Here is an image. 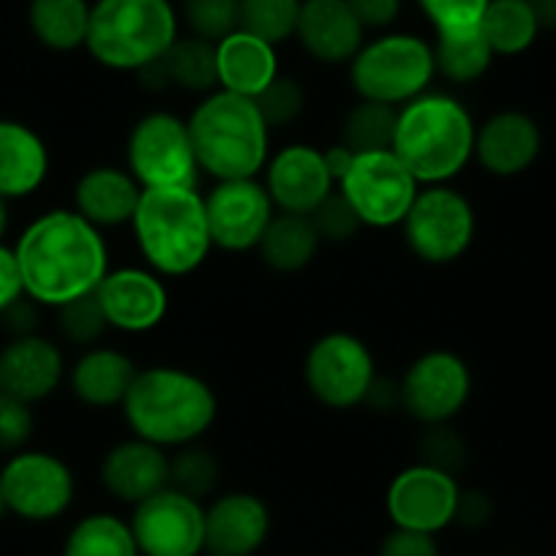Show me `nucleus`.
Wrapping results in <instances>:
<instances>
[{
	"label": "nucleus",
	"mask_w": 556,
	"mask_h": 556,
	"mask_svg": "<svg viewBox=\"0 0 556 556\" xmlns=\"http://www.w3.org/2000/svg\"><path fill=\"white\" fill-rule=\"evenodd\" d=\"M218 483V458L202 445H186L169 453V485L191 500L202 502Z\"/></svg>",
	"instance_id": "obj_36"
},
{
	"label": "nucleus",
	"mask_w": 556,
	"mask_h": 556,
	"mask_svg": "<svg viewBox=\"0 0 556 556\" xmlns=\"http://www.w3.org/2000/svg\"><path fill=\"white\" fill-rule=\"evenodd\" d=\"M189 134L200 173L213 180L256 178L270 159V128L254 99L213 90L189 115Z\"/></svg>",
	"instance_id": "obj_4"
},
{
	"label": "nucleus",
	"mask_w": 556,
	"mask_h": 556,
	"mask_svg": "<svg viewBox=\"0 0 556 556\" xmlns=\"http://www.w3.org/2000/svg\"><path fill=\"white\" fill-rule=\"evenodd\" d=\"M36 306H39V303L30 301V298L25 295L0 314V323H3V328H7L9 333H12V339L39 333V330H36L39 328V312H36Z\"/></svg>",
	"instance_id": "obj_48"
},
{
	"label": "nucleus",
	"mask_w": 556,
	"mask_h": 556,
	"mask_svg": "<svg viewBox=\"0 0 556 556\" xmlns=\"http://www.w3.org/2000/svg\"><path fill=\"white\" fill-rule=\"evenodd\" d=\"M0 393H3V390H0Z\"/></svg>",
	"instance_id": "obj_56"
},
{
	"label": "nucleus",
	"mask_w": 556,
	"mask_h": 556,
	"mask_svg": "<svg viewBox=\"0 0 556 556\" xmlns=\"http://www.w3.org/2000/svg\"><path fill=\"white\" fill-rule=\"evenodd\" d=\"M363 406H368V409H374V412L401 409V388H399V382H393V379L377 377V379H374L371 390H368L366 404H363Z\"/></svg>",
	"instance_id": "obj_49"
},
{
	"label": "nucleus",
	"mask_w": 556,
	"mask_h": 556,
	"mask_svg": "<svg viewBox=\"0 0 556 556\" xmlns=\"http://www.w3.org/2000/svg\"><path fill=\"white\" fill-rule=\"evenodd\" d=\"M395 126H399V106L357 99V104L350 106L341 121V142L352 153L390 151Z\"/></svg>",
	"instance_id": "obj_34"
},
{
	"label": "nucleus",
	"mask_w": 556,
	"mask_h": 556,
	"mask_svg": "<svg viewBox=\"0 0 556 556\" xmlns=\"http://www.w3.org/2000/svg\"><path fill=\"white\" fill-rule=\"evenodd\" d=\"M104 317L121 333H148L159 328L169 312V292L164 278L151 267H117L96 287Z\"/></svg>",
	"instance_id": "obj_18"
},
{
	"label": "nucleus",
	"mask_w": 556,
	"mask_h": 556,
	"mask_svg": "<svg viewBox=\"0 0 556 556\" xmlns=\"http://www.w3.org/2000/svg\"><path fill=\"white\" fill-rule=\"evenodd\" d=\"M50 175V151L36 128L0 117V200H23Z\"/></svg>",
	"instance_id": "obj_26"
},
{
	"label": "nucleus",
	"mask_w": 556,
	"mask_h": 556,
	"mask_svg": "<svg viewBox=\"0 0 556 556\" xmlns=\"http://www.w3.org/2000/svg\"><path fill=\"white\" fill-rule=\"evenodd\" d=\"M9 229V202L0 200V243H3V235Z\"/></svg>",
	"instance_id": "obj_53"
},
{
	"label": "nucleus",
	"mask_w": 556,
	"mask_h": 556,
	"mask_svg": "<svg viewBox=\"0 0 556 556\" xmlns=\"http://www.w3.org/2000/svg\"><path fill=\"white\" fill-rule=\"evenodd\" d=\"M339 191L355 207L363 227L388 229L401 227L420 184L390 148V151L357 153L350 173L341 178Z\"/></svg>",
	"instance_id": "obj_11"
},
{
	"label": "nucleus",
	"mask_w": 556,
	"mask_h": 556,
	"mask_svg": "<svg viewBox=\"0 0 556 556\" xmlns=\"http://www.w3.org/2000/svg\"><path fill=\"white\" fill-rule=\"evenodd\" d=\"M178 25L169 0H96L85 50L99 66L137 74L167 55L180 36Z\"/></svg>",
	"instance_id": "obj_6"
},
{
	"label": "nucleus",
	"mask_w": 556,
	"mask_h": 556,
	"mask_svg": "<svg viewBox=\"0 0 556 556\" xmlns=\"http://www.w3.org/2000/svg\"><path fill=\"white\" fill-rule=\"evenodd\" d=\"M256 110L265 117L267 128H287L306 110V90L290 74H278L254 99Z\"/></svg>",
	"instance_id": "obj_39"
},
{
	"label": "nucleus",
	"mask_w": 556,
	"mask_h": 556,
	"mask_svg": "<svg viewBox=\"0 0 556 556\" xmlns=\"http://www.w3.org/2000/svg\"><path fill=\"white\" fill-rule=\"evenodd\" d=\"M270 538V510L249 491H229L205 507V551L254 556Z\"/></svg>",
	"instance_id": "obj_20"
},
{
	"label": "nucleus",
	"mask_w": 556,
	"mask_h": 556,
	"mask_svg": "<svg viewBox=\"0 0 556 556\" xmlns=\"http://www.w3.org/2000/svg\"><path fill=\"white\" fill-rule=\"evenodd\" d=\"M314 222V229L319 232L323 243H350L361 235L363 222L355 213V207L346 202V197L339 189L308 216Z\"/></svg>",
	"instance_id": "obj_41"
},
{
	"label": "nucleus",
	"mask_w": 556,
	"mask_h": 556,
	"mask_svg": "<svg viewBox=\"0 0 556 556\" xmlns=\"http://www.w3.org/2000/svg\"><path fill=\"white\" fill-rule=\"evenodd\" d=\"M377 556H440L437 534L393 527L379 543Z\"/></svg>",
	"instance_id": "obj_44"
},
{
	"label": "nucleus",
	"mask_w": 556,
	"mask_h": 556,
	"mask_svg": "<svg viewBox=\"0 0 556 556\" xmlns=\"http://www.w3.org/2000/svg\"><path fill=\"white\" fill-rule=\"evenodd\" d=\"M126 169L142 189H197L189 123L167 110L139 117L126 137Z\"/></svg>",
	"instance_id": "obj_9"
},
{
	"label": "nucleus",
	"mask_w": 556,
	"mask_h": 556,
	"mask_svg": "<svg viewBox=\"0 0 556 556\" xmlns=\"http://www.w3.org/2000/svg\"><path fill=\"white\" fill-rule=\"evenodd\" d=\"M265 186L276 213H295L312 216L325 200L336 191L333 175L328 173L323 148L295 142L285 146L265 164Z\"/></svg>",
	"instance_id": "obj_17"
},
{
	"label": "nucleus",
	"mask_w": 556,
	"mask_h": 556,
	"mask_svg": "<svg viewBox=\"0 0 556 556\" xmlns=\"http://www.w3.org/2000/svg\"><path fill=\"white\" fill-rule=\"evenodd\" d=\"M34 406L9 393H0V451H25L28 440L34 437Z\"/></svg>",
	"instance_id": "obj_43"
},
{
	"label": "nucleus",
	"mask_w": 556,
	"mask_h": 556,
	"mask_svg": "<svg viewBox=\"0 0 556 556\" xmlns=\"http://www.w3.org/2000/svg\"><path fill=\"white\" fill-rule=\"evenodd\" d=\"M489 3L491 0H417L420 12L434 25L437 36L478 30Z\"/></svg>",
	"instance_id": "obj_40"
},
{
	"label": "nucleus",
	"mask_w": 556,
	"mask_h": 556,
	"mask_svg": "<svg viewBox=\"0 0 556 556\" xmlns=\"http://www.w3.org/2000/svg\"><path fill=\"white\" fill-rule=\"evenodd\" d=\"M131 229L146 265L162 278L191 276L213 251L205 200L197 189H142Z\"/></svg>",
	"instance_id": "obj_5"
},
{
	"label": "nucleus",
	"mask_w": 556,
	"mask_h": 556,
	"mask_svg": "<svg viewBox=\"0 0 556 556\" xmlns=\"http://www.w3.org/2000/svg\"><path fill=\"white\" fill-rule=\"evenodd\" d=\"M121 409L131 437L164 451H178L211 431L218 399L200 374L178 366H151L137 371Z\"/></svg>",
	"instance_id": "obj_2"
},
{
	"label": "nucleus",
	"mask_w": 556,
	"mask_h": 556,
	"mask_svg": "<svg viewBox=\"0 0 556 556\" xmlns=\"http://www.w3.org/2000/svg\"><path fill=\"white\" fill-rule=\"evenodd\" d=\"M434 63H437V77L447 79L453 85H472L494 63V50L483 34L469 30V34H445L434 39Z\"/></svg>",
	"instance_id": "obj_32"
},
{
	"label": "nucleus",
	"mask_w": 556,
	"mask_h": 556,
	"mask_svg": "<svg viewBox=\"0 0 556 556\" xmlns=\"http://www.w3.org/2000/svg\"><path fill=\"white\" fill-rule=\"evenodd\" d=\"M90 7L88 0H30V34L52 52L79 50L88 41Z\"/></svg>",
	"instance_id": "obj_29"
},
{
	"label": "nucleus",
	"mask_w": 556,
	"mask_h": 556,
	"mask_svg": "<svg viewBox=\"0 0 556 556\" xmlns=\"http://www.w3.org/2000/svg\"><path fill=\"white\" fill-rule=\"evenodd\" d=\"M0 491L12 516L47 523L72 507L77 483L72 467L55 453L17 451L0 469Z\"/></svg>",
	"instance_id": "obj_12"
},
{
	"label": "nucleus",
	"mask_w": 556,
	"mask_h": 556,
	"mask_svg": "<svg viewBox=\"0 0 556 556\" xmlns=\"http://www.w3.org/2000/svg\"><path fill=\"white\" fill-rule=\"evenodd\" d=\"M207 556H218V554H207Z\"/></svg>",
	"instance_id": "obj_55"
},
{
	"label": "nucleus",
	"mask_w": 556,
	"mask_h": 556,
	"mask_svg": "<svg viewBox=\"0 0 556 556\" xmlns=\"http://www.w3.org/2000/svg\"><path fill=\"white\" fill-rule=\"evenodd\" d=\"M491 516H494V502H491V496L485 491H462L456 507V523H462L467 529H480L491 521Z\"/></svg>",
	"instance_id": "obj_47"
},
{
	"label": "nucleus",
	"mask_w": 556,
	"mask_h": 556,
	"mask_svg": "<svg viewBox=\"0 0 556 556\" xmlns=\"http://www.w3.org/2000/svg\"><path fill=\"white\" fill-rule=\"evenodd\" d=\"M20 298H25V285L17 254H14V249L0 243V314L7 312L12 303H17Z\"/></svg>",
	"instance_id": "obj_46"
},
{
	"label": "nucleus",
	"mask_w": 556,
	"mask_h": 556,
	"mask_svg": "<svg viewBox=\"0 0 556 556\" xmlns=\"http://www.w3.org/2000/svg\"><path fill=\"white\" fill-rule=\"evenodd\" d=\"M543 131L527 112L502 110L485 117L475 134V162L494 178H518L538 162Z\"/></svg>",
	"instance_id": "obj_19"
},
{
	"label": "nucleus",
	"mask_w": 556,
	"mask_h": 556,
	"mask_svg": "<svg viewBox=\"0 0 556 556\" xmlns=\"http://www.w3.org/2000/svg\"><path fill=\"white\" fill-rule=\"evenodd\" d=\"M137 79H139V85L148 90V93H162V90L173 88V83H169L167 66H164V58H162V61H153V63H148V66L139 68Z\"/></svg>",
	"instance_id": "obj_51"
},
{
	"label": "nucleus",
	"mask_w": 556,
	"mask_h": 556,
	"mask_svg": "<svg viewBox=\"0 0 556 556\" xmlns=\"http://www.w3.org/2000/svg\"><path fill=\"white\" fill-rule=\"evenodd\" d=\"M63 556H139L131 523L112 513H90L66 534Z\"/></svg>",
	"instance_id": "obj_31"
},
{
	"label": "nucleus",
	"mask_w": 556,
	"mask_h": 556,
	"mask_svg": "<svg viewBox=\"0 0 556 556\" xmlns=\"http://www.w3.org/2000/svg\"><path fill=\"white\" fill-rule=\"evenodd\" d=\"M437 79L434 47L412 34H382L366 41L350 63L357 99L404 106L431 90Z\"/></svg>",
	"instance_id": "obj_7"
},
{
	"label": "nucleus",
	"mask_w": 556,
	"mask_h": 556,
	"mask_svg": "<svg viewBox=\"0 0 556 556\" xmlns=\"http://www.w3.org/2000/svg\"><path fill=\"white\" fill-rule=\"evenodd\" d=\"M319 249H323V238L314 229L312 218L295 216V213H276L256 245V254L267 270L278 273V276H292V273L306 270L317 260Z\"/></svg>",
	"instance_id": "obj_28"
},
{
	"label": "nucleus",
	"mask_w": 556,
	"mask_h": 556,
	"mask_svg": "<svg viewBox=\"0 0 556 556\" xmlns=\"http://www.w3.org/2000/svg\"><path fill=\"white\" fill-rule=\"evenodd\" d=\"M475 134L478 126L462 99L426 90L399 106L393 153L420 186L451 184L475 159Z\"/></svg>",
	"instance_id": "obj_3"
},
{
	"label": "nucleus",
	"mask_w": 556,
	"mask_h": 556,
	"mask_svg": "<svg viewBox=\"0 0 556 556\" xmlns=\"http://www.w3.org/2000/svg\"><path fill=\"white\" fill-rule=\"evenodd\" d=\"M184 23L191 36L218 45L240 28V0H184Z\"/></svg>",
	"instance_id": "obj_38"
},
{
	"label": "nucleus",
	"mask_w": 556,
	"mask_h": 556,
	"mask_svg": "<svg viewBox=\"0 0 556 556\" xmlns=\"http://www.w3.org/2000/svg\"><path fill=\"white\" fill-rule=\"evenodd\" d=\"M480 34L496 58H516L538 41L540 25L529 0H491Z\"/></svg>",
	"instance_id": "obj_30"
},
{
	"label": "nucleus",
	"mask_w": 556,
	"mask_h": 556,
	"mask_svg": "<svg viewBox=\"0 0 556 556\" xmlns=\"http://www.w3.org/2000/svg\"><path fill=\"white\" fill-rule=\"evenodd\" d=\"M303 0H240V30L278 47L295 39Z\"/></svg>",
	"instance_id": "obj_35"
},
{
	"label": "nucleus",
	"mask_w": 556,
	"mask_h": 556,
	"mask_svg": "<svg viewBox=\"0 0 556 556\" xmlns=\"http://www.w3.org/2000/svg\"><path fill=\"white\" fill-rule=\"evenodd\" d=\"M295 39L323 66H350L366 45V28L346 0H303Z\"/></svg>",
	"instance_id": "obj_21"
},
{
	"label": "nucleus",
	"mask_w": 556,
	"mask_h": 556,
	"mask_svg": "<svg viewBox=\"0 0 556 556\" xmlns=\"http://www.w3.org/2000/svg\"><path fill=\"white\" fill-rule=\"evenodd\" d=\"M377 379V363L366 341L346 330L325 333L308 346L303 361V382L319 406L333 412L366 404Z\"/></svg>",
	"instance_id": "obj_10"
},
{
	"label": "nucleus",
	"mask_w": 556,
	"mask_h": 556,
	"mask_svg": "<svg viewBox=\"0 0 556 556\" xmlns=\"http://www.w3.org/2000/svg\"><path fill=\"white\" fill-rule=\"evenodd\" d=\"M14 254L25 295L50 308L96 292L101 278L110 273L104 235L74 207H58L34 218L20 235Z\"/></svg>",
	"instance_id": "obj_1"
},
{
	"label": "nucleus",
	"mask_w": 556,
	"mask_h": 556,
	"mask_svg": "<svg viewBox=\"0 0 556 556\" xmlns=\"http://www.w3.org/2000/svg\"><path fill=\"white\" fill-rule=\"evenodd\" d=\"M99 478L112 500L134 507L169 485V451L139 437L123 440L104 453Z\"/></svg>",
	"instance_id": "obj_22"
},
{
	"label": "nucleus",
	"mask_w": 556,
	"mask_h": 556,
	"mask_svg": "<svg viewBox=\"0 0 556 556\" xmlns=\"http://www.w3.org/2000/svg\"><path fill=\"white\" fill-rule=\"evenodd\" d=\"M540 30H556V0H529Z\"/></svg>",
	"instance_id": "obj_52"
},
{
	"label": "nucleus",
	"mask_w": 556,
	"mask_h": 556,
	"mask_svg": "<svg viewBox=\"0 0 556 556\" xmlns=\"http://www.w3.org/2000/svg\"><path fill=\"white\" fill-rule=\"evenodd\" d=\"M420 462L456 475L467 464V445L451 429V424L426 426L424 437H420Z\"/></svg>",
	"instance_id": "obj_42"
},
{
	"label": "nucleus",
	"mask_w": 556,
	"mask_h": 556,
	"mask_svg": "<svg viewBox=\"0 0 556 556\" xmlns=\"http://www.w3.org/2000/svg\"><path fill=\"white\" fill-rule=\"evenodd\" d=\"M58 314V333L74 346H96L104 333L110 330V323L104 317V308H101L96 292H88L83 298H74V301L63 303L55 308Z\"/></svg>",
	"instance_id": "obj_37"
},
{
	"label": "nucleus",
	"mask_w": 556,
	"mask_h": 556,
	"mask_svg": "<svg viewBox=\"0 0 556 556\" xmlns=\"http://www.w3.org/2000/svg\"><path fill=\"white\" fill-rule=\"evenodd\" d=\"M478 216L467 194L451 184L420 186L401 235L412 254L426 265H453L475 243Z\"/></svg>",
	"instance_id": "obj_8"
},
{
	"label": "nucleus",
	"mask_w": 556,
	"mask_h": 556,
	"mask_svg": "<svg viewBox=\"0 0 556 556\" xmlns=\"http://www.w3.org/2000/svg\"><path fill=\"white\" fill-rule=\"evenodd\" d=\"M401 409L420 426L453 424L472 399V371L451 350H431L409 363L399 379Z\"/></svg>",
	"instance_id": "obj_13"
},
{
	"label": "nucleus",
	"mask_w": 556,
	"mask_h": 556,
	"mask_svg": "<svg viewBox=\"0 0 556 556\" xmlns=\"http://www.w3.org/2000/svg\"><path fill=\"white\" fill-rule=\"evenodd\" d=\"M323 156H325V164H328V173L333 175L336 189H339L341 178H344V175L350 173V167H352V162H355L357 153H352L350 148L344 146V142H336V146L325 148Z\"/></svg>",
	"instance_id": "obj_50"
},
{
	"label": "nucleus",
	"mask_w": 556,
	"mask_h": 556,
	"mask_svg": "<svg viewBox=\"0 0 556 556\" xmlns=\"http://www.w3.org/2000/svg\"><path fill=\"white\" fill-rule=\"evenodd\" d=\"M169 83L184 93L207 96L218 90V66H216V45L197 36H178L175 45L164 55Z\"/></svg>",
	"instance_id": "obj_33"
},
{
	"label": "nucleus",
	"mask_w": 556,
	"mask_h": 556,
	"mask_svg": "<svg viewBox=\"0 0 556 556\" xmlns=\"http://www.w3.org/2000/svg\"><path fill=\"white\" fill-rule=\"evenodd\" d=\"M202 200H205L213 249L229 254L256 251L267 224L276 216V207L260 178L216 180V186Z\"/></svg>",
	"instance_id": "obj_16"
},
{
	"label": "nucleus",
	"mask_w": 556,
	"mask_h": 556,
	"mask_svg": "<svg viewBox=\"0 0 556 556\" xmlns=\"http://www.w3.org/2000/svg\"><path fill=\"white\" fill-rule=\"evenodd\" d=\"M142 186L126 167H90L74 186V211L96 229H115L131 224Z\"/></svg>",
	"instance_id": "obj_24"
},
{
	"label": "nucleus",
	"mask_w": 556,
	"mask_h": 556,
	"mask_svg": "<svg viewBox=\"0 0 556 556\" xmlns=\"http://www.w3.org/2000/svg\"><path fill=\"white\" fill-rule=\"evenodd\" d=\"M9 516V507H7V500H3V491H0V521Z\"/></svg>",
	"instance_id": "obj_54"
},
{
	"label": "nucleus",
	"mask_w": 556,
	"mask_h": 556,
	"mask_svg": "<svg viewBox=\"0 0 556 556\" xmlns=\"http://www.w3.org/2000/svg\"><path fill=\"white\" fill-rule=\"evenodd\" d=\"M66 379V361L55 341L45 336L12 339L0 352V390L25 404L50 399Z\"/></svg>",
	"instance_id": "obj_23"
},
{
	"label": "nucleus",
	"mask_w": 556,
	"mask_h": 556,
	"mask_svg": "<svg viewBox=\"0 0 556 556\" xmlns=\"http://www.w3.org/2000/svg\"><path fill=\"white\" fill-rule=\"evenodd\" d=\"M131 532L139 556L205 554V505L167 485L134 505Z\"/></svg>",
	"instance_id": "obj_14"
},
{
	"label": "nucleus",
	"mask_w": 556,
	"mask_h": 556,
	"mask_svg": "<svg viewBox=\"0 0 556 556\" xmlns=\"http://www.w3.org/2000/svg\"><path fill=\"white\" fill-rule=\"evenodd\" d=\"M458 496H462V489L456 483V475L417 462L390 480L384 510L393 527L440 534L442 529L456 523Z\"/></svg>",
	"instance_id": "obj_15"
},
{
	"label": "nucleus",
	"mask_w": 556,
	"mask_h": 556,
	"mask_svg": "<svg viewBox=\"0 0 556 556\" xmlns=\"http://www.w3.org/2000/svg\"><path fill=\"white\" fill-rule=\"evenodd\" d=\"M139 368L115 346H88L68 368V388L79 404L90 409H112L126 401Z\"/></svg>",
	"instance_id": "obj_25"
},
{
	"label": "nucleus",
	"mask_w": 556,
	"mask_h": 556,
	"mask_svg": "<svg viewBox=\"0 0 556 556\" xmlns=\"http://www.w3.org/2000/svg\"><path fill=\"white\" fill-rule=\"evenodd\" d=\"M366 30H384L399 20L404 0H346Z\"/></svg>",
	"instance_id": "obj_45"
},
{
	"label": "nucleus",
	"mask_w": 556,
	"mask_h": 556,
	"mask_svg": "<svg viewBox=\"0 0 556 556\" xmlns=\"http://www.w3.org/2000/svg\"><path fill=\"white\" fill-rule=\"evenodd\" d=\"M218 88L256 99L278 77L276 47L245 30H235L216 45Z\"/></svg>",
	"instance_id": "obj_27"
}]
</instances>
